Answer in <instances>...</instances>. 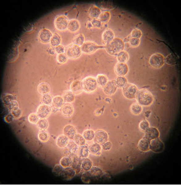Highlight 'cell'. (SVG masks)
Instances as JSON below:
<instances>
[{
  "label": "cell",
  "mask_w": 181,
  "mask_h": 185,
  "mask_svg": "<svg viewBox=\"0 0 181 185\" xmlns=\"http://www.w3.org/2000/svg\"><path fill=\"white\" fill-rule=\"evenodd\" d=\"M106 51L111 55H116L124 49V43L122 39L115 38L112 41L105 46Z\"/></svg>",
  "instance_id": "cell-1"
},
{
  "label": "cell",
  "mask_w": 181,
  "mask_h": 185,
  "mask_svg": "<svg viewBox=\"0 0 181 185\" xmlns=\"http://www.w3.org/2000/svg\"><path fill=\"white\" fill-rule=\"evenodd\" d=\"M136 99L138 104L141 106H149L154 102V97L151 93L145 89L138 91Z\"/></svg>",
  "instance_id": "cell-2"
},
{
  "label": "cell",
  "mask_w": 181,
  "mask_h": 185,
  "mask_svg": "<svg viewBox=\"0 0 181 185\" xmlns=\"http://www.w3.org/2000/svg\"><path fill=\"white\" fill-rule=\"evenodd\" d=\"M83 90L86 93H92L96 90L98 84L96 79L93 77H88L85 78L82 82Z\"/></svg>",
  "instance_id": "cell-3"
},
{
  "label": "cell",
  "mask_w": 181,
  "mask_h": 185,
  "mask_svg": "<svg viewBox=\"0 0 181 185\" xmlns=\"http://www.w3.org/2000/svg\"><path fill=\"white\" fill-rule=\"evenodd\" d=\"M137 91V87L133 83H127L126 86L123 87V95L127 99H135Z\"/></svg>",
  "instance_id": "cell-4"
},
{
  "label": "cell",
  "mask_w": 181,
  "mask_h": 185,
  "mask_svg": "<svg viewBox=\"0 0 181 185\" xmlns=\"http://www.w3.org/2000/svg\"><path fill=\"white\" fill-rule=\"evenodd\" d=\"M81 48L75 44H71L65 50V54L70 59H75L79 57L81 54Z\"/></svg>",
  "instance_id": "cell-5"
},
{
  "label": "cell",
  "mask_w": 181,
  "mask_h": 185,
  "mask_svg": "<svg viewBox=\"0 0 181 185\" xmlns=\"http://www.w3.org/2000/svg\"><path fill=\"white\" fill-rule=\"evenodd\" d=\"M81 48L82 52L87 54H90V53H94L99 49L104 48L105 46L98 45L94 42L87 41V42H85V43L81 46Z\"/></svg>",
  "instance_id": "cell-6"
},
{
  "label": "cell",
  "mask_w": 181,
  "mask_h": 185,
  "mask_svg": "<svg viewBox=\"0 0 181 185\" xmlns=\"http://www.w3.org/2000/svg\"><path fill=\"white\" fill-rule=\"evenodd\" d=\"M164 58L162 54L155 53L151 56L149 59V64L153 67L160 68L164 64Z\"/></svg>",
  "instance_id": "cell-7"
},
{
  "label": "cell",
  "mask_w": 181,
  "mask_h": 185,
  "mask_svg": "<svg viewBox=\"0 0 181 185\" xmlns=\"http://www.w3.org/2000/svg\"><path fill=\"white\" fill-rule=\"evenodd\" d=\"M68 18L64 15H61L55 19L54 25L58 30L63 31L68 28Z\"/></svg>",
  "instance_id": "cell-8"
},
{
  "label": "cell",
  "mask_w": 181,
  "mask_h": 185,
  "mask_svg": "<svg viewBox=\"0 0 181 185\" xmlns=\"http://www.w3.org/2000/svg\"><path fill=\"white\" fill-rule=\"evenodd\" d=\"M150 149L154 153H160L164 148L163 142L158 138L151 140L150 141Z\"/></svg>",
  "instance_id": "cell-9"
},
{
  "label": "cell",
  "mask_w": 181,
  "mask_h": 185,
  "mask_svg": "<svg viewBox=\"0 0 181 185\" xmlns=\"http://www.w3.org/2000/svg\"><path fill=\"white\" fill-rule=\"evenodd\" d=\"M52 108L49 105L42 104L37 109L36 113L40 119H46L50 115Z\"/></svg>",
  "instance_id": "cell-10"
},
{
  "label": "cell",
  "mask_w": 181,
  "mask_h": 185,
  "mask_svg": "<svg viewBox=\"0 0 181 185\" xmlns=\"http://www.w3.org/2000/svg\"><path fill=\"white\" fill-rule=\"evenodd\" d=\"M108 140V135L106 131L99 130L95 131L94 141L95 143L103 145Z\"/></svg>",
  "instance_id": "cell-11"
},
{
  "label": "cell",
  "mask_w": 181,
  "mask_h": 185,
  "mask_svg": "<svg viewBox=\"0 0 181 185\" xmlns=\"http://www.w3.org/2000/svg\"><path fill=\"white\" fill-rule=\"evenodd\" d=\"M69 157L71 158V167L75 171L79 172L81 171L82 158L75 153H71Z\"/></svg>",
  "instance_id": "cell-12"
},
{
  "label": "cell",
  "mask_w": 181,
  "mask_h": 185,
  "mask_svg": "<svg viewBox=\"0 0 181 185\" xmlns=\"http://www.w3.org/2000/svg\"><path fill=\"white\" fill-rule=\"evenodd\" d=\"M53 36L52 33L51 32L50 30L46 29V28H43L39 32L38 37L40 40L44 44H48L50 42V40Z\"/></svg>",
  "instance_id": "cell-13"
},
{
  "label": "cell",
  "mask_w": 181,
  "mask_h": 185,
  "mask_svg": "<svg viewBox=\"0 0 181 185\" xmlns=\"http://www.w3.org/2000/svg\"><path fill=\"white\" fill-rule=\"evenodd\" d=\"M115 72L118 76L124 77L128 72V67L125 63H118L115 67Z\"/></svg>",
  "instance_id": "cell-14"
},
{
  "label": "cell",
  "mask_w": 181,
  "mask_h": 185,
  "mask_svg": "<svg viewBox=\"0 0 181 185\" xmlns=\"http://www.w3.org/2000/svg\"><path fill=\"white\" fill-rule=\"evenodd\" d=\"M118 87L116 85L115 81H111L107 82V83L103 87V91L105 94L108 95H113L117 91Z\"/></svg>",
  "instance_id": "cell-15"
},
{
  "label": "cell",
  "mask_w": 181,
  "mask_h": 185,
  "mask_svg": "<svg viewBox=\"0 0 181 185\" xmlns=\"http://www.w3.org/2000/svg\"><path fill=\"white\" fill-rule=\"evenodd\" d=\"M160 135L159 131L156 127H149L146 131H145V138L149 141L158 138Z\"/></svg>",
  "instance_id": "cell-16"
},
{
  "label": "cell",
  "mask_w": 181,
  "mask_h": 185,
  "mask_svg": "<svg viewBox=\"0 0 181 185\" xmlns=\"http://www.w3.org/2000/svg\"><path fill=\"white\" fill-rule=\"evenodd\" d=\"M64 135L67 136L69 139L74 140L75 136L77 134V130L73 125L68 124L64 127Z\"/></svg>",
  "instance_id": "cell-17"
},
{
  "label": "cell",
  "mask_w": 181,
  "mask_h": 185,
  "mask_svg": "<svg viewBox=\"0 0 181 185\" xmlns=\"http://www.w3.org/2000/svg\"><path fill=\"white\" fill-rule=\"evenodd\" d=\"M83 90V83L81 81L76 80L73 82L70 86V90L75 95H79Z\"/></svg>",
  "instance_id": "cell-18"
},
{
  "label": "cell",
  "mask_w": 181,
  "mask_h": 185,
  "mask_svg": "<svg viewBox=\"0 0 181 185\" xmlns=\"http://www.w3.org/2000/svg\"><path fill=\"white\" fill-rule=\"evenodd\" d=\"M76 174V171L71 167H67L63 170L61 174L62 178L65 181H69L72 179Z\"/></svg>",
  "instance_id": "cell-19"
},
{
  "label": "cell",
  "mask_w": 181,
  "mask_h": 185,
  "mask_svg": "<svg viewBox=\"0 0 181 185\" xmlns=\"http://www.w3.org/2000/svg\"><path fill=\"white\" fill-rule=\"evenodd\" d=\"M74 111V109L73 105L69 103H66L64 104L63 106L61 107V113L65 117L71 116Z\"/></svg>",
  "instance_id": "cell-20"
},
{
  "label": "cell",
  "mask_w": 181,
  "mask_h": 185,
  "mask_svg": "<svg viewBox=\"0 0 181 185\" xmlns=\"http://www.w3.org/2000/svg\"><path fill=\"white\" fill-rule=\"evenodd\" d=\"M114 38H115L114 33L110 29L106 30L103 33L102 39H103V41L105 44H108L109 42H111Z\"/></svg>",
  "instance_id": "cell-21"
},
{
  "label": "cell",
  "mask_w": 181,
  "mask_h": 185,
  "mask_svg": "<svg viewBox=\"0 0 181 185\" xmlns=\"http://www.w3.org/2000/svg\"><path fill=\"white\" fill-rule=\"evenodd\" d=\"M89 146L86 145L81 146L78 148L77 150L78 156L81 158H86L89 155Z\"/></svg>",
  "instance_id": "cell-22"
},
{
  "label": "cell",
  "mask_w": 181,
  "mask_h": 185,
  "mask_svg": "<svg viewBox=\"0 0 181 185\" xmlns=\"http://www.w3.org/2000/svg\"><path fill=\"white\" fill-rule=\"evenodd\" d=\"M37 90H38V93L41 95L48 94L50 91V86L46 82H42L38 85V87H37Z\"/></svg>",
  "instance_id": "cell-23"
},
{
  "label": "cell",
  "mask_w": 181,
  "mask_h": 185,
  "mask_svg": "<svg viewBox=\"0 0 181 185\" xmlns=\"http://www.w3.org/2000/svg\"><path fill=\"white\" fill-rule=\"evenodd\" d=\"M150 141L146 138H143L139 141L138 144V148L142 152H146L150 150Z\"/></svg>",
  "instance_id": "cell-24"
},
{
  "label": "cell",
  "mask_w": 181,
  "mask_h": 185,
  "mask_svg": "<svg viewBox=\"0 0 181 185\" xmlns=\"http://www.w3.org/2000/svg\"><path fill=\"white\" fill-rule=\"evenodd\" d=\"M67 28L69 32H75L79 30L80 23L77 19H72L69 21Z\"/></svg>",
  "instance_id": "cell-25"
},
{
  "label": "cell",
  "mask_w": 181,
  "mask_h": 185,
  "mask_svg": "<svg viewBox=\"0 0 181 185\" xmlns=\"http://www.w3.org/2000/svg\"><path fill=\"white\" fill-rule=\"evenodd\" d=\"M69 142V138L65 135H61L57 138L56 144L60 148H64L67 146Z\"/></svg>",
  "instance_id": "cell-26"
},
{
  "label": "cell",
  "mask_w": 181,
  "mask_h": 185,
  "mask_svg": "<svg viewBox=\"0 0 181 185\" xmlns=\"http://www.w3.org/2000/svg\"><path fill=\"white\" fill-rule=\"evenodd\" d=\"M93 167V162L89 158H83L82 160L81 168L84 171H89Z\"/></svg>",
  "instance_id": "cell-27"
},
{
  "label": "cell",
  "mask_w": 181,
  "mask_h": 185,
  "mask_svg": "<svg viewBox=\"0 0 181 185\" xmlns=\"http://www.w3.org/2000/svg\"><path fill=\"white\" fill-rule=\"evenodd\" d=\"M101 13L100 8L96 6H92L89 10V15L91 18L97 19L99 18Z\"/></svg>",
  "instance_id": "cell-28"
},
{
  "label": "cell",
  "mask_w": 181,
  "mask_h": 185,
  "mask_svg": "<svg viewBox=\"0 0 181 185\" xmlns=\"http://www.w3.org/2000/svg\"><path fill=\"white\" fill-rule=\"evenodd\" d=\"M102 149L101 145L97 143H94L89 146V152L94 155H99Z\"/></svg>",
  "instance_id": "cell-29"
},
{
  "label": "cell",
  "mask_w": 181,
  "mask_h": 185,
  "mask_svg": "<svg viewBox=\"0 0 181 185\" xmlns=\"http://www.w3.org/2000/svg\"><path fill=\"white\" fill-rule=\"evenodd\" d=\"M64 101L66 103H71L74 101L75 99V94L71 91H66L63 95Z\"/></svg>",
  "instance_id": "cell-30"
},
{
  "label": "cell",
  "mask_w": 181,
  "mask_h": 185,
  "mask_svg": "<svg viewBox=\"0 0 181 185\" xmlns=\"http://www.w3.org/2000/svg\"><path fill=\"white\" fill-rule=\"evenodd\" d=\"M64 101L63 97L61 96H56L53 99L52 105L54 108H60L63 106Z\"/></svg>",
  "instance_id": "cell-31"
},
{
  "label": "cell",
  "mask_w": 181,
  "mask_h": 185,
  "mask_svg": "<svg viewBox=\"0 0 181 185\" xmlns=\"http://www.w3.org/2000/svg\"><path fill=\"white\" fill-rule=\"evenodd\" d=\"M114 81H115L116 85L119 88L124 87L128 83L127 79L125 77H122V76H118L116 78V79Z\"/></svg>",
  "instance_id": "cell-32"
},
{
  "label": "cell",
  "mask_w": 181,
  "mask_h": 185,
  "mask_svg": "<svg viewBox=\"0 0 181 185\" xmlns=\"http://www.w3.org/2000/svg\"><path fill=\"white\" fill-rule=\"evenodd\" d=\"M96 81L97 82L98 85H99L100 87H104L108 82V78L106 75H103V74H99L97 75L96 78Z\"/></svg>",
  "instance_id": "cell-33"
},
{
  "label": "cell",
  "mask_w": 181,
  "mask_h": 185,
  "mask_svg": "<svg viewBox=\"0 0 181 185\" xmlns=\"http://www.w3.org/2000/svg\"><path fill=\"white\" fill-rule=\"evenodd\" d=\"M61 38L59 34H55L54 35H53L50 41V45L52 46L56 47L57 46L61 45Z\"/></svg>",
  "instance_id": "cell-34"
},
{
  "label": "cell",
  "mask_w": 181,
  "mask_h": 185,
  "mask_svg": "<svg viewBox=\"0 0 181 185\" xmlns=\"http://www.w3.org/2000/svg\"><path fill=\"white\" fill-rule=\"evenodd\" d=\"M129 58V55L126 52L122 51L117 54V59L119 63H126Z\"/></svg>",
  "instance_id": "cell-35"
},
{
  "label": "cell",
  "mask_w": 181,
  "mask_h": 185,
  "mask_svg": "<svg viewBox=\"0 0 181 185\" xmlns=\"http://www.w3.org/2000/svg\"><path fill=\"white\" fill-rule=\"evenodd\" d=\"M131 113L135 115H140L142 111V106L138 103L132 104L130 107Z\"/></svg>",
  "instance_id": "cell-36"
},
{
  "label": "cell",
  "mask_w": 181,
  "mask_h": 185,
  "mask_svg": "<svg viewBox=\"0 0 181 185\" xmlns=\"http://www.w3.org/2000/svg\"><path fill=\"white\" fill-rule=\"evenodd\" d=\"M16 100V99L13 95L10 94H4L2 97V101L5 105H7L11 102Z\"/></svg>",
  "instance_id": "cell-37"
},
{
  "label": "cell",
  "mask_w": 181,
  "mask_h": 185,
  "mask_svg": "<svg viewBox=\"0 0 181 185\" xmlns=\"http://www.w3.org/2000/svg\"><path fill=\"white\" fill-rule=\"evenodd\" d=\"M95 136V132L93 130H86L83 132V136L86 141H90L94 140Z\"/></svg>",
  "instance_id": "cell-38"
},
{
  "label": "cell",
  "mask_w": 181,
  "mask_h": 185,
  "mask_svg": "<svg viewBox=\"0 0 181 185\" xmlns=\"http://www.w3.org/2000/svg\"><path fill=\"white\" fill-rule=\"evenodd\" d=\"M84 43H85V36L82 34H79L77 36H75L73 41L74 44L79 46L82 45Z\"/></svg>",
  "instance_id": "cell-39"
},
{
  "label": "cell",
  "mask_w": 181,
  "mask_h": 185,
  "mask_svg": "<svg viewBox=\"0 0 181 185\" xmlns=\"http://www.w3.org/2000/svg\"><path fill=\"white\" fill-rule=\"evenodd\" d=\"M74 141L75 142V144L78 146H82L84 145H86V140L83 137V136H82L79 134H77L76 136H75L74 138Z\"/></svg>",
  "instance_id": "cell-40"
},
{
  "label": "cell",
  "mask_w": 181,
  "mask_h": 185,
  "mask_svg": "<svg viewBox=\"0 0 181 185\" xmlns=\"http://www.w3.org/2000/svg\"><path fill=\"white\" fill-rule=\"evenodd\" d=\"M164 61H166V63L169 65H175L177 63L178 59L177 57L174 54H170L166 57V59L164 60Z\"/></svg>",
  "instance_id": "cell-41"
},
{
  "label": "cell",
  "mask_w": 181,
  "mask_h": 185,
  "mask_svg": "<svg viewBox=\"0 0 181 185\" xmlns=\"http://www.w3.org/2000/svg\"><path fill=\"white\" fill-rule=\"evenodd\" d=\"M67 149L71 153H75L78 150V145L75 144L74 141H69L68 145H67Z\"/></svg>",
  "instance_id": "cell-42"
},
{
  "label": "cell",
  "mask_w": 181,
  "mask_h": 185,
  "mask_svg": "<svg viewBox=\"0 0 181 185\" xmlns=\"http://www.w3.org/2000/svg\"><path fill=\"white\" fill-rule=\"evenodd\" d=\"M36 125L40 130H45L48 127V123L46 119H40L36 123Z\"/></svg>",
  "instance_id": "cell-43"
},
{
  "label": "cell",
  "mask_w": 181,
  "mask_h": 185,
  "mask_svg": "<svg viewBox=\"0 0 181 185\" xmlns=\"http://www.w3.org/2000/svg\"><path fill=\"white\" fill-rule=\"evenodd\" d=\"M60 163L63 168L70 167L71 166V158L69 156H65L60 160Z\"/></svg>",
  "instance_id": "cell-44"
},
{
  "label": "cell",
  "mask_w": 181,
  "mask_h": 185,
  "mask_svg": "<svg viewBox=\"0 0 181 185\" xmlns=\"http://www.w3.org/2000/svg\"><path fill=\"white\" fill-rule=\"evenodd\" d=\"M111 18V14L108 11H104L101 12L99 16V20L100 22L102 23H107L109 21Z\"/></svg>",
  "instance_id": "cell-45"
},
{
  "label": "cell",
  "mask_w": 181,
  "mask_h": 185,
  "mask_svg": "<svg viewBox=\"0 0 181 185\" xmlns=\"http://www.w3.org/2000/svg\"><path fill=\"white\" fill-rule=\"evenodd\" d=\"M63 171V167H62L60 164L56 165L52 170L53 174L56 176H61Z\"/></svg>",
  "instance_id": "cell-46"
},
{
  "label": "cell",
  "mask_w": 181,
  "mask_h": 185,
  "mask_svg": "<svg viewBox=\"0 0 181 185\" xmlns=\"http://www.w3.org/2000/svg\"><path fill=\"white\" fill-rule=\"evenodd\" d=\"M42 101L44 104L50 105V104H52L53 97L49 94H45V95H42Z\"/></svg>",
  "instance_id": "cell-47"
},
{
  "label": "cell",
  "mask_w": 181,
  "mask_h": 185,
  "mask_svg": "<svg viewBox=\"0 0 181 185\" xmlns=\"http://www.w3.org/2000/svg\"><path fill=\"white\" fill-rule=\"evenodd\" d=\"M49 136L45 130H41L38 133V138L42 142H46L49 140Z\"/></svg>",
  "instance_id": "cell-48"
},
{
  "label": "cell",
  "mask_w": 181,
  "mask_h": 185,
  "mask_svg": "<svg viewBox=\"0 0 181 185\" xmlns=\"http://www.w3.org/2000/svg\"><path fill=\"white\" fill-rule=\"evenodd\" d=\"M39 118L40 117L38 116L37 113H31L28 117V120L30 123L36 124L38 121Z\"/></svg>",
  "instance_id": "cell-49"
},
{
  "label": "cell",
  "mask_w": 181,
  "mask_h": 185,
  "mask_svg": "<svg viewBox=\"0 0 181 185\" xmlns=\"http://www.w3.org/2000/svg\"><path fill=\"white\" fill-rule=\"evenodd\" d=\"M139 126L141 131L145 132L150 127L149 123L147 120H143L140 123Z\"/></svg>",
  "instance_id": "cell-50"
},
{
  "label": "cell",
  "mask_w": 181,
  "mask_h": 185,
  "mask_svg": "<svg viewBox=\"0 0 181 185\" xmlns=\"http://www.w3.org/2000/svg\"><path fill=\"white\" fill-rule=\"evenodd\" d=\"M5 106L6 107L8 110H9V111H11V112L14 109L19 108L18 103L16 100L11 102V103H9V104H8L7 105H5Z\"/></svg>",
  "instance_id": "cell-51"
},
{
  "label": "cell",
  "mask_w": 181,
  "mask_h": 185,
  "mask_svg": "<svg viewBox=\"0 0 181 185\" xmlns=\"http://www.w3.org/2000/svg\"><path fill=\"white\" fill-rule=\"evenodd\" d=\"M68 57L67 56L66 54L65 53H62V54H59L57 55V61L59 63L63 64L65 63L67 61Z\"/></svg>",
  "instance_id": "cell-52"
},
{
  "label": "cell",
  "mask_w": 181,
  "mask_h": 185,
  "mask_svg": "<svg viewBox=\"0 0 181 185\" xmlns=\"http://www.w3.org/2000/svg\"><path fill=\"white\" fill-rule=\"evenodd\" d=\"M130 36L132 38H138L140 39L141 37L142 36V32L140 30L136 28L134 30H133L131 32V35Z\"/></svg>",
  "instance_id": "cell-53"
},
{
  "label": "cell",
  "mask_w": 181,
  "mask_h": 185,
  "mask_svg": "<svg viewBox=\"0 0 181 185\" xmlns=\"http://www.w3.org/2000/svg\"><path fill=\"white\" fill-rule=\"evenodd\" d=\"M129 43L130 44V45L133 47H137L138 46H139L140 44V40L138 38H131Z\"/></svg>",
  "instance_id": "cell-54"
},
{
  "label": "cell",
  "mask_w": 181,
  "mask_h": 185,
  "mask_svg": "<svg viewBox=\"0 0 181 185\" xmlns=\"http://www.w3.org/2000/svg\"><path fill=\"white\" fill-rule=\"evenodd\" d=\"M11 112V114L12 115V116L15 118H19V117H20V116L22 114V110L19 108L12 110Z\"/></svg>",
  "instance_id": "cell-55"
},
{
  "label": "cell",
  "mask_w": 181,
  "mask_h": 185,
  "mask_svg": "<svg viewBox=\"0 0 181 185\" xmlns=\"http://www.w3.org/2000/svg\"><path fill=\"white\" fill-rule=\"evenodd\" d=\"M91 24L94 27L96 28H100L102 26V23L100 22L99 19H94L91 21Z\"/></svg>",
  "instance_id": "cell-56"
},
{
  "label": "cell",
  "mask_w": 181,
  "mask_h": 185,
  "mask_svg": "<svg viewBox=\"0 0 181 185\" xmlns=\"http://www.w3.org/2000/svg\"><path fill=\"white\" fill-rule=\"evenodd\" d=\"M55 51L58 54H62V53H64V52H65V48L63 45H60L57 46L56 47H55Z\"/></svg>",
  "instance_id": "cell-57"
},
{
  "label": "cell",
  "mask_w": 181,
  "mask_h": 185,
  "mask_svg": "<svg viewBox=\"0 0 181 185\" xmlns=\"http://www.w3.org/2000/svg\"><path fill=\"white\" fill-rule=\"evenodd\" d=\"M112 148V144L110 142L107 141L104 144L102 145V148L104 149V150H109Z\"/></svg>",
  "instance_id": "cell-58"
},
{
  "label": "cell",
  "mask_w": 181,
  "mask_h": 185,
  "mask_svg": "<svg viewBox=\"0 0 181 185\" xmlns=\"http://www.w3.org/2000/svg\"><path fill=\"white\" fill-rule=\"evenodd\" d=\"M13 120H14V116L11 113L5 116L4 117V120L6 123H11L13 121Z\"/></svg>",
  "instance_id": "cell-59"
},
{
  "label": "cell",
  "mask_w": 181,
  "mask_h": 185,
  "mask_svg": "<svg viewBox=\"0 0 181 185\" xmlns=\"http://www.w3.org/2000/svg\"><path fill=\"white\" fill-rule=\"evenodd\" d=\"M49 50V54H54L55 53V49H53V48H50L48 50Z\"/></svg>",
  "instance_id": "cell-60"
},
{
  "label": "cell",
  "mask_w": 181,
  "mask_h": 185,
  "mask_svg": "<svg viewBox=\"0 0 181 185\" xmlns=\"http://www.w3.org/2000/svg\"><path fill=\"white\" fill-rule=\"evenodd\" d=\"M130 36H127L126 38H125V39H124V40L123 41L124 43V42H128V41L129 42L130 40Z\"/></svg>",
  "instance_id": "cell-61"
},
{
  "label": "cell",
  "mask_w": 181,
  "mask_h": 185,
  "mask_svg": "<svg viewBox=\"0 0 181 185\" xmlns=\"http://www.w3.org/2000/svg\"><path fill=\"white\" fill-rule=\"evenodd\" d=\"M105 101H106V102H108V101H111V99H105Z\"/></svg>",
  "instance_id": "cell-62"
}]
</instances>
